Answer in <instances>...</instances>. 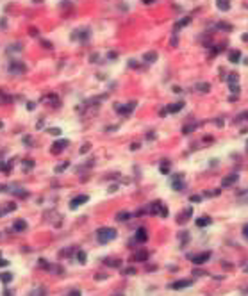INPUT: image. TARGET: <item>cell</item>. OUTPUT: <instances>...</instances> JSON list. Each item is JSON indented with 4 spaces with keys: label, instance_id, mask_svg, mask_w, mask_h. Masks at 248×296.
<instances>
[{
    "label": "cell",
    "instance_id": "cell-1",
    "mask_svg": "<svg viewBox=\"0 0 248 296\" xmlns=\"http://www.w3.org/2000/svg\"><path fill=\"white\" fill-rule=\"evenodd\" d=\"M116 234H118V232H116L114 228H111V227H102V228L96 230V239H98V243H102V244H107V243H111L113 239H116Z\"/></svg>",
    "mask_w": 248,
    "mask_h": 296
},
{
    "label": "cell",
    "instance_id": "cell-2",
    "mask_svg": "<svg viewBox=\"0 0 248 296\" xmlns=\"http://www.w3.org/2000/svg\"><path fill=\"white\" fill-rule=\"evenodd\" d=\"M27 71V66L23 64L22 61H13L11 64H9V73L11 75H22Z\"/></svg>",
    "mask_w": 248,
    "mask_h": 296
},
{
    "label": "cell",
    "instance_id": "cell-3",
    "mask_svg": "<svg viewBox=\"0 0 248 296\" xmlns=\"http://www.w3.org/2000/svg\"><path fill=\"white\" fill-rule=\"evenodd\" d=\"M134 107H136V102H130V104H125V105L116 104L114 105V111H116V112H120V114H123V116H129L134 111Z\"/></svg>",
    "mask_w": 248,
    "mask_h": 296
},
{
    "label": "cell",
    "instance_id": "cell-4",
    "mask_svg": "<svg viewBox=\"0 0 248 296\" xmlns=\"http://www.w3.org/2000/svg\"><path fill=\"white\" fill-rule=\"evenodd\" d=\"M189 259H191V262L200 266V264H205L211 259V252H202V253H198V255H189Z\"/></svg>",
    "mask_w": 248,
    "mask_h": 296
},
{
    "label": "cell",
    "instance_id": "cell-5",
    "mask_svg": "<svg viewBox=\"0 0 248 296\" xmlns=\"http://www.w3.org/2000/svg\"><path fill=\"white\" fill-rule=\"evenodd\" d=\"M68 145H70L68 139H59V141H55L54 145H52V154H61V152L68 146Z\"/></svg>",
    "mask_w": 248,
    "mask_h": 296
},
{
    "label": "cell",
    "instance_id": "cell-6",
    "mask_svg": "<svg viewBox=\"0 0 248 296\" xmlns=\"http://www.w3.org/2000/svg\"><path fill=\"white\" fill-rule=\"evenodd\" d=\"M136 241L138 243H146L148 241V232L145 227H139L138 230H136Z\"/></svg>",
    "mask_w": 248,
    "mask_h": 296
},
{
    "label": "cell",
    "instance_id": "cell-7",
    "mask_svg": "<svg viewBox=\"0 0 248 296\" xmlns=\"http://www.w3.org/2000/svg\"><path fill=\"white\" fill-rule=\"evenodd\" d=\"M89 198H88V195H79V196H75L72 200V202H70V207L72 209H77L79 205H82V203H86L88 202Z\"/></svg>",
    "mask_w": 248,
    "mask_h": 296
},
{
    "label": "cell",
    "instance_id": "cell-8",
    "mask_svg": "<svg viewBox=\"0 0 248 296\" xmlns=\"http://www.w3.org/2000/svg\"><path fill=\"white\" fill-rule=\"evenodd\" d=\"M191 216H193V207H188V209H186V211H184L182 214H179V218H177V221H179L180 225H184V223H186V221H188V219L191 218Z\"/></svg>",
    "mask_w": 248,
    "mask_h": 296
},
{
    "label": "cell",
    "instance_id": "cell-9",
    "mask_svg": "<svg viewBox=\"0 0 248 296\" xmlns=\"http://www.w3.org/2000/svg\"><path fill=\"white\" fill-rule=\"evenodd\" d=\"M237 182V175L234 173V175H227V177H223L221 178V187H230V186H234Z\"/></svg>",
    "mask_w": 248,
    "mask_h": 296
},
{
    "label": "cell",
    "instance_id": "cell-10",
    "mask_svg": "<svg viewBox=\"0 0 248 296\" xmlns=\"http://www.w3.org/2000/svg\"><path fill=\"white\" fill-rule=\"evenodd\" d=\"M193 284L191 280H177V282H173V284H170L171 289H186V287H189V285Z\"/></svg>",
    "mask_w": 248,
    "mask_h": 296
},
{
    "label": "cell",
    "instance_id": "cell-11",
    "mask_svg": "<svg viewBox=\"0 0 248 296\" xmlns=\"http://www.w3.org/2000/svg\"><path fill=\"white\" fill-rule=\"evenodd\" d=\"M171 187L175 191H182L184 189V180H182V175H175V178L171 180Z\"/></svg>",
    "mask_w": 248,
    "mask_h": 296
},
{
    "label": "cell",
    "instance_id": "cell-12",
    "mask_svg": "<svg viewBox=\"0 0 248 296\" xmlns=\"http://www.w3.org/2000/svg\"><path fill=\"white\" fill-rule=\"evenodd\" d=\"M25 228H27V221L25 219H16L14 225H13V230L14 232H23Z\"/></svg>",
    "mask_w": 248,
    "mask_h": 296
},
{
    "label": "cell",
    "instance_id": "cell-13",
    "mask_svg": "<svg viewBox=\"0 0 248 296\" xmlns=\"http://www.w3.org/2000/svg\"><path fill=\"white\" fill-rule=\"evenodd\" d=\"M134 260H138V262L148 260V252H146V250H139V252H136L134 253Z\"/></svg>",
    "mask_w": 248,
    "mask_h": 296
},
{
    "label": "cell",
    "instance_id": "cell-14",
    "mask_svg": "<svg viewBox=\"0 0 248 296\" xmlns=\"http://www.w3.org/2000/svg\"><path fill=\"white\" fill-rule=\"evenodd\" d=\"M13 211H16V203H6L4 207L0 209V218L6 216V214H9V212H13Z\"/></svg>",
    "mask_w": 248,
    "mask_h": 296
},
{
    "label": "cell",
    "instance_id": "cell-15",
    "mask_svg": "<svg viewBox=\"0 0 248 296\" xmlns=\"http://www.w3.org/2000/svg\"><path fill=\"white\" fill-rule=\"evenodd\" d=\"M161 209H163V203H161V202H154V203H150L148 212L150 214H161Z\"/></svg>",
    "mask_w": 248,
    "mask_h": 296
},
{
    "label": "cell",
    "instance_id": "cell-16",
    "mask_svg": "<svg viewBox=\"0 0 248 296\" xmlns=\"http://www.w3.org/2000/svg\"><path fill=\"white\" fill-rule=\"evenodd\" d=\"M182 107H184V102H177V104L168 105V107H166V111L173 114V112H179V111H182Z\"/></svg>",
    "mask_w": 248,
    "mask_h": 296
},
{
    "label": "cell",
    "instance_id": "cell-17",
    "mask_svg": "<svg viewBox=\"0 0 248 296\" xmlns=\"http://www.w3.org/2000/svg\"><path fill=\"white\" fill-rule=\"evenodd\" d=\"M216 4H218L220 11H229L230 9V0H216Z\"/></svg>",
    "mask_w": 248,
    "mask_h": 296
},
{
    "label": "cell",
    "instance_id": "cell-18",
    "mask_svg": "<svg viewBox=\"0 0 248 296\" xmlns=\"http://www.w3.org/2000/svg\"><path fill=\"white\" fill-rule=\"evenodd\" d=\"M143 61L145 63H155L157 61V52H146L143 55Z\"/></svg>",
    "mask_w": 248,
    "mask_h": 296
},
{
    "label": "cell",
    "instance_id": "cell-19",
    "mask_svg": "<svg viewBox=\"0 0 248 296\" xmlns=\"http://www.w3.org/2000/svg\"><path fill=\"white\" fill-rule=\"evenodd\" d=\"M239 59H241V52L239 50H232L230 54H229V61L230 63H239Z\"/></svg>",
    "mask_w": 248,
    "mask_h": 296
},
{
    "label": "cell",
    "instance_id": "cell-20",
    "mask_svg": "<svg viewBox=\"0 0 248 296\" xmlns=\"http://www.w3.org/2000/svg\"><path fill=\"white\" fill-rule=\"evenodd\" d=\"M207 225H211L209 216H200V218L196 219V227H207Z\"/></svg>",
    "mask_w": 248,
    "mask_h": 296
},
{
    "label": "cell",
    "instance_id": "cell-21",
    "mask_svg": "<svg viewBox=\"0 0 248 296\" xmlns=\"http://www.w3.org/2000/svg\"><path fill=\"white\" fill-rule=\"evenodd\" d=\"M189 22H191V18H189V16L182 18L180 22H177V23H175V30H179V29H182V27H186V25H189Z\"/></svg>",
    "mask_w": 248,
    "mask_h": 296
},
{
    "label": "cell",
    "instance_id": "cell-22",
    "mask_svg": "<svg viewBox=\"0 0 248 296\" xmlns=\"http://www.w3.org/2000/svg\"><path fill=\"white\" fill-rule=\"evenodd\" d=\"M116 219H118V221H127V219H130V212H127V211H121V212L116 214Z\"/></svg>",
    "mask_w": 248,
    "mask_h": 296
},
{
    "label": "cell",
    "instance_id": "cell-23",
    "mask_svg": "<svg viewBox=\"0 0 248 296\" xmlns=\"http://www.w3.org/2000/svg\"><path fill=\"white\" fill-rule=\"evenodd\" d=\"M196 89H200L202 93H207V91L211 89V84L209 82H198L196 84Z\"/></svg>",
    "mask_w": 248,
    "mask_h": 296
},
{
    "label": "cell",
    "instance_id": "cell-24",
    "mask_svg": "<svg viewBox=\"0 0 248 296\" xmlns=\"http://www.w3.org/2000/svg\"><path fill=\"white\" fill-rule=\"evenodd\" d=\"M13 280V275L11 273H0V282H4V284H9V282H11Z\"/></svg>",
    "mask_w": 248,
    "mask_h": 296
},
{
    "label": "cell",
    "instance_id": "cell-25",
    "mask_svg": "<svg viewBox=\"0 0 248 296\" xmlns=\"http://www.w3.org/2000/svg\"><path fill=\"white\" fill-rule=\"evenodd\" d=\"M105 264H107V266H113V268H120V266H121V260H118V259H107V260H105Z\"/></svg>",
    "mask_w": 248,
    "mask_h": 296
},
{
    "label": "cell",
    "instance_id": "cell-26",
    "mask_svg": "<svg viewBox=\"0 0 248 296\" xmlns=\"http://www.w3.org/2000/svg\"><path fill=\"white\" fill-rule=\"evenodd\" d=\"M196 127H198V123H189V125H186L182 129V134H189V132H193Z\"/></svg>",
    "mask_w": 248,
    "mask_h": 296
},
{
    "label": "cell",
    "instance_id": "cell-27",
    "mask_svg": "<svg viewBox=\"0 0 248 296\" xmlns=\"http://www.w3.org/2000/svg\"><path fill=\"white\" fill-rule=\"evenodd\" d=\"M11 100H13V98L9 96V95H6L4 91H0V105H2V104H9Z\"/></svg>",
    "mask_w": 248,
    "mask_h": 296
},
{
    "label": "cell",
    "instance_id": "cell-28",
    "mask_svg": "<svg viewBox=\"0 0 248 296\" xmlns=\"http://www.w3.org/2000/svg\"><path fill=\"white\" fill-rule=\"evenodd\" d=\"M32 168H34V161L32 159L23 161V171H29V170H32Z\"/></svg>",
    "mask_w": 248,
    "mask_h": 296
},
{
    "label": "cell",
    "instance_id": "cell-29",
    "mask_svg": "<svg viewBox=\"0 0 248 296\" xmlns=\"http://www.w3.org/2000/svg\"><path fill=\"white\" fill-rule=\"evenodd\" d=\"M77 260H79L80 264H84V262H86V252H82V250H79V252H77Z\"/></svg>",
    "mask_w": 248,
    "mask_h": 296
},
{
    "label": "cell",
    "instance_id": "cell-30",
    "mask_svg": "<svg viewBox=\"0 0 248 296\" xmlns=\"http://www.w3.org/2000/svg\"><path fill=\"white\" fill-rule=\"evenodd\" d=\"M68 166H70V162H63V164H59V166H55V173H63V171L66 170Z\"/></svg>",
    "mask_w": 248,
    "mask_h": 296
},
{
    "label": "cell",
    "instance_id": "cell-31",
    "mask_svg": "<svg viewBox=\"0 0 248 296\" xmlns=\"http://www.w3.org/2000/svg\"><path fill=\"white\" fill-rule=\"evenodd\" d=\"M159 170H161V173H164V175H168V173H170V164H168V162L164 161V162L161 164V168H159Z\"/></svg>",
    "mask_w": 248,
    "mask_h": 296
},
{
    "label": "cell",
    "instance_id": "cell-32",
    "mask_svg": "<svg viewBox=\"0 0 248 296\" xmlns=\"http://www.w3.org/2000/svg\"><path fill=\"white\" fill-rule=\"evenodd\" d=\"M237 80H239V75H237V73H230V75H229V84H237Z\"/></svg>",
    "mask_w": 248,
    "mask_h": 296
},
{
    "label": "cell",
    "instance_id": "cell-33",
    "mask_svg": "<svg viewBox=\"0 0 248 296\" xmlns=\"http://www.w3.org/2000/svg\"><path fill=\"white\" fill-rule=\"evenodd\" d=\"M218 29H221V30H227V32H230L232 27L229 25V23H218Z\"/></svg>",
    "mask_w": 248,
    "mask_h": 296
},
{
    "label": "cell",
    "instance_id": "cell-34",
    "mask_svg": "<svg viewBox=\"0 0 248 296\" xmlns=\"http://www.w3.org/2000/svg\"><path fill=\"white\" fill-rule=\"evenodd\" d=\"M38 262H39V266H41V268H45V269H50V264L47 262V260H45V259H39Z\"/></svg>",
    "mask_w": 248,
    "mask_h": 296
},
{
    "label": "cell",
    "instance_id": "cell-35",
    "mask_svg": "<svg viewBox=\"0 0 248 296\" xmlns=\"http://www.w3.org/2000/svg\"><path fill=\"white\" fill-rule=\"evenodd\" d=\"M45 294H47V293H45V289H36L30 296H45Z\"/></svg>",
    "mask_w": 248,
    "mask_h": 296
},
{
    "label": "cell",
    "instance_id": "cell-36",
    "mask_svg": "<svg viewBox=\"0 0 248 296\" xmlns=\"http://www.w3.org/2000/svg\"><path fill=\"white\" fill-rule=\"evenodd\" d=\"M200 200H202V196H200V195H193V196L189 198V202H193V203H198Z\"/></svg>",
    "mask_w": 248,
    "mask_h": 296
},
{
    "label": "cell",
    "instance_id": "cell-37",
    "mask_svg": "<svg viewBox=\"0 0 248 296\" xmlns=\"http://www.w3.org/2000/svg\"><path fill=\"white\" fill-rule=\"evenodd\" d=\"M218 195H220V189H212V191L205 193V196H218Z\"/></svg>",
    "mask_w": 248,
    "mask_h": 296
},
{
    "label": "cell",
    "instance_id": "cell-38",
    "mask_svg": "<svg viewBox=\"0 0 248 296\" xmlns=\"http://www.w3.org/2000/svg\"><path fill=\"white\" fill-rule=\"evenodd\" d=\"M48 134H52V136H59L61 129H48Z\"/></svg>",
    "mask_w": 248,
    "mask_h": 296
},
{
    "label": "cell",
    "instance_id": "cell-39",
    "mask_svg": "<svg viewBox=\"0 0 248 296\" xmlns=\"http://www.w3.org/2000/svg\"><path fill=\"white\" fill-rule=\"evenodd\" d=\"M123 275H136V268H127L123 271Z\"/></svg>",
    "mask_w": 248,
    "mask_h": 296
},
{
    "label": "cell",
    "instance_id": "cell-40",
    "mask_svg": "<svg viewBox=\"0 0 248 296\" xmlns=\"http://www.w3.org/2000/svg\"><path fill=\"white\" fill-rule=\"evenodd\" d=\"M89 148H91V145H89V143H86V145H82V148H80V154H86V152H88Z\"/></svg>",
    "mask_w": 248,
    "mask_h": 296
},
{
    "label": "cell",
    "instance_id": "cell-41",
    "mask_svg": "<svg viewBox=\"0 0 248 296\" xmlns=\"http://www.w3.org/2000/svg\"><path fill=\"white\" fill-rule=\"evenodd\" d=\"M161 218H166L168 216V209H166V205H163V209H161V214H159Z\"/></svg>",
    "mask_w": 248,
    "mask_h": 296
},
{
    "label": "cell",
    "instance_id": "cell-42",
    "mask_svg": "<svg viewBox=\"0 0 248 296\" xmlns=\"http://www.w3.org/2000/svg\"><path fill=\"white\" fill-rule=\"evenodd\" d=\"M41 45H43V47H45V48H52V43H50V41H47V39H41Z\"/></svg>",
    "mask_w": 248,
    "mask_h": 296
},
{
    "label": "cell",
    "instance_id": "cell-43",
    "mask_svg": "<svg viewBox=\"0 0 248 296\" xmlns=\"http://www.w3.org/2000/svg\"><path fill=\"white\" fill-rule=\"evenodd\" d=\"M230 91H232V93H239V86H237V84H230Z\"/></svg>",
    "mask_w": 248,
    "mask_h": 296
},
{
    "label": "cell",
    "instance_id": "cell-44",
    "mask_svg": "<svg viewBox=\"0 0 248 296\" xmlns=\"http://www.w3.org/2000/svg\"><path fill=\"white\" fill-rule=\"evenodd\" d=\"M7 264H9V260H6V259H2V257H0V268H6Z\"/></svg>",
    "mask_w": 248,
    "mask_h": 296
},
{
    "label": "cell",
    "instance_id": "cell-45",
    "mask_svg": "<svg viewBox=\"0 0 248 296\" xmlns=\"http://www.w3.org/2000/svg\"><path fill=\"white\" fill-rule=\"evenodd\" d=\"M36 109V104H34V102H29L27 104V111H34Z\"/></svg>",
    "mask_w": 248,
    "mask_h": 296
},
{
    "label": "cell",
    "instance_id": "cell-46",
    "mask_svg": "<svg viewBox=\"0 0 248 296\" xmlns=\"http://www.w3.org/2000/svg\"><path fill=\"white\" fill-rule=\"evenodd\" d=\"M68 296H80V291H72V293H68Z\"/></svg>",
    "mask_w": 248,
    "mask_h": 296
},
{
    "label": "cell",
    "instance_id": "cell-47",
    "mask_svg": "<svg viewBox=\"0 0 248 296\" xmlns=\"http://www.w3.org/2000/svg\"><path fill=\"white\" fill-rule=\"evenodd\" d=\"M177 43H179V39H177V36H173V38H171V47H175Z\"/></svg>",
    "mask_w": 248,
    "mask_h": 296
},
{
    "label": "cell",
    "instance_id": "cell-48",
    "mask_svg": "<svg viewBox=\"0 0 248 296\" xmlns=\"http://www.w3.org/2000/svg\"><path fill=\"white\" fill-rule=\"evenodd\" d=\"M139 148V143H132V145H130V150H138Z\"/></svg>",
    "mask_w": 248,
    "mask_h": 296
},
{
    "label": "cell",
    "instance_id": "cell-49",
    "mask_svg": "<svg viewBox=\"0 0 248 296\" xmlns=\"http://www.w3.org/2000/svg\"><path fill=\"white\" fill-rule=\"evenodd\" d=\"M118 57V54L116 52H109V59H116Z\"/></svg>",
    "mask_w": 248,
    "mask_h": 296
},
{
    "label": "cell",
    "instance_id": "cell-50",
    "mask_svg": "<svg viewBox=\"0 0 248 296\" xmlns=\"http://www.w3.org/2000/svg\"><path fill=\"white\" fill-rule=\"evenodd\" d=\"M43 125H45V121L41 120V121H38V125H36V129H43Z\"/></svg>",
    "mask_w": 248,
    "mask_h": 296
},
{
    "label": "cell",
    "instance_id": "cell-51",
    "mask_svg": "<svg viewBox=\"0 0 248 296\" xmlns=\"http://www.w3.org/2000/svg\"><path fill=\"white\" fill-rule=\"evenodd\" d=\"M243 234H245V237H248V225H245V228H243Z\"/></svg>",
    "mask_w": 248,
    "mask_h": 296
},
{
    "label": "cell",
    "instance_id": "cell-52",
    "mask_svg": "<svg viewBox=\"0 0 248 296\" xmlns=\"http://www.w3.org/2000/svg\"><path fill=\"white\" fill-rule=\"evenodd\" d=\"M129 64L132 66V68H138V63H136V61H129Z\"/></svg>",
    "mask_w": 248,
    "mask_h": 296
},
{
    "label": "cell",
    "instance_id": "cell-53",
    "mask_svg": "<svg viewBox=\"0 0 248 296\" xmlns=\"http://www.w3.org/2000/svg\"><path fill=\"white\" fill-rule=\"evenodd\" d=\"M4 296H13V293L9 289H6V291H4Z\"/></svg>",
    "mask_w": 248,
    "mask_h": 296
},
{
    "label": "cell",
    "instance_id": "cell-54",
    "mask_svg": "<svg viewBox=\"0 0 248 296\" xmlns=\"http://www.w3.org/2000/svg\"><path fill=\"white\" fill-rule=\"evenodd\" d=\"M7 189V186H4V184H0V193H4Z\"/></svg>",
    "mask_w": 248,
    "mask_h": 296
},
{
    "label": "cell",
    "instance_id": "cell-55",
    "mask_svg": "<svg viewBox=\"0 0 248 296\" xmlns=\"http://www.w3.org/2000/svg\"><path fill=\"white\" fill-rule=\"evenodd\" d=\"M173 93H182V89H180V88H177V86H175V88H173Z\"/></svg>",
    "mask_w": 248,
    "mask_h": 296
},
{
    "label": "cell",
    "instance_id": "cell-56",
    "mask_svg": "<svg viewBox=\"0 0 248 296\" xmlns=\"http://www.w3.org/2000/svg\"><path fill=\"white\" fill-rule=\"evenodd\" d=\"M152 2H155V0H143V4H152Z\"/></svg>",
    "mask_w": 248,
    "mask_h": 296
},
{
    "label": "cell",
    "instance_id": "cell-57",
    "mask_svg": "<svg viewBox=\"0 0 248 296\" xmlns=\"http://www.w3.org/2000/svg\"><path fill=\"white\" fill-rule=\"evenodd\" d=\"M2 127H4V123H2V121H0V129H2Z\"/></svg>",
    "mask_w": 248,
    "mask_h": 296
},
{
    "label": "cell",
    "instance_id": "cell-58",
    "mask_svg": "<svg viewBox=\"0 0 248 296\" xmlns=\"http://www.w3.org/2000/svg\"><path fill=\"white\" fill-rule=\"evenodd\" d=\"M245 271H248V266H245Z\"/></svg>",
    "mask_w": 248,
    "mask_h": 296
},
{
    "label": "cell",
    "instance_id": "cell-59",
    "mask_svg": "<svg viewBox=\"0 0 248 296\" xmlns=\"http://www.w3.org/2000/svg\"><path fill=\"white\" fill-rule=\"evenodd\" d=\"M116 296H120V294H116Z\"/></svg>",
    "mask_w": 248,
    "mask_h": 296
}]
</instances>
